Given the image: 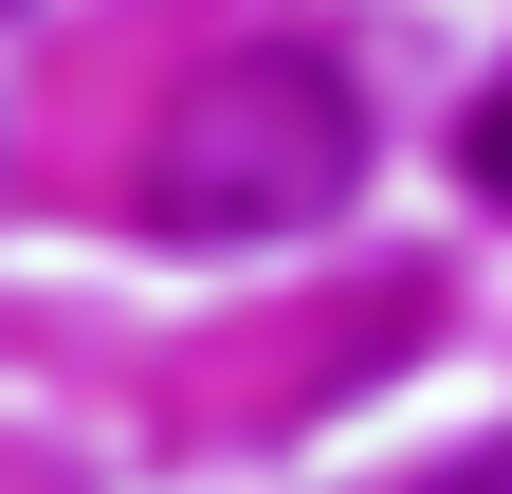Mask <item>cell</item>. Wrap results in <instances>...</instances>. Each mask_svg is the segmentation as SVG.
<instances>
[{
  "label": "cell",
  "mask_w": 512,
  "mask_h": 494,
  "mask_svg": "<svg viewBox=\"0 0 512 494\" xmlns=\"http://www.w3.org/2000/svg\"><path fill=\"white\" fill-rule=\"evenodd\" d=\"M366 183V92L330 74L311 37H256V55H202L147 147V220L202 238V257H256V238H311Z\"/></svg>",
  "instance_id": "obj_1"
},
{
  "label": "cell",
  "mask_w": 512,
  "mask_h": 494,
  "mask_svg": "<svg viewBox=\"0 0 512 494\" xmlns=\"http://www.w3.org/2000/svg\"><path fill=\"white\" fill-rule=\"evenodd\" d=\"M458 183H476V202H494V220H512V74H494V92H476V110H458Z\"/></svg>",
  "instance_id": "obj_2"
},
{
  "label": "cell",
  "mask_w": 512,
  "mask_h": 494,
  "mask_svg": "<svg viewBox=\"0 0 512 494\" xmlns=\"http://www.w3.org/2000/svg\"><path fill=\"white\" fill-rule=\"evenodd\" d=\"M439 494H512V440H476V458H458V476H439Z\"/></svg>",
  "instance_id": "obj_3"
}]
</instances>
